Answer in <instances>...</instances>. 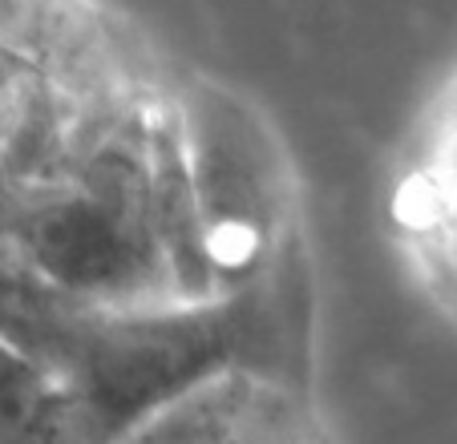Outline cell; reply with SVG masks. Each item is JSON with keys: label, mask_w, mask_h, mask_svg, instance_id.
Listing matches in <instances>:
<instances>
[{"label": "cell", "mask_w": 457, "mask_h": 444, "mask_svg": "<svg viewBox=\"0 0 457 444\" xmlns=\"http://www.w3.org/2000/svg\"><path fill=\"white\" fill-rule=\"evenodd\" d=\"M287 255L259 279L215 300H166L138 308H86L70 327L57 376L78 396L97 444H113L142 416L227 367H259L287 380L295 303ZM292 384V380H287Z\"/></svg>", "instance_id": "cell-1"}, {"label": "cell", "mask_w": 457, "mask_h": 444, "mask_svg": "<svg viewBox=\"0 0 457 444\" xmlns=\"http://www.w3.org/2000/svg\"><path fill=\"white\" fill-rule=\"evenodd\" d=\"M9 243L65 295L94 308L174 300L150 194L146 126L110 137L61 182L21 194Z\"/></svg>", "instance_id": "cell-2"}, {"label": "cell", "mask_w": 457, "mask_h": 444, "mask_svg": "<svg viewBox=\"0 0 457 444\" xmlns=\"http://www.w3.org/2000/svg\"><path fill=\"white\" fill-rule=\"evenodd\" d=\"M203 251L219 291L259 279L287 251V182L263 129L235 102L195 89L179 118Z\"/></svg>", "instance_id": "cell-3"}, {"label": "cell", "mask_w": 457, "mask_h": 444, "mask_svg": "<svg viewBox=\"0 0 457 444\" xmlns=\"http://www.w3.org/2000/svg\"><path fill=\"white\" fill-rule=\"evenodd\" d=\"M113 444H316V428L295 384L227 367L142 416Z\"/></svg>", "instance_id": "cell-4"}, {"label": "cell", "mask_w": 457, "mask_h": 444, "mask_svg": "<svg viewBox=\"0 0 457 444\" xmlns=\"http://www.w3.org/2000/svg\"><path fill=\"white\" fill-rule=\"evenodd\" d=\"M393 222L433 303L457 319V113L433 154L401 182Z\"/></svg>", "instance_id": "cell-5"}]
</instances>
